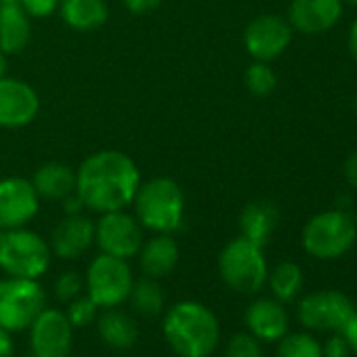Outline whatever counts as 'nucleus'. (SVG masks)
Returning a JSON list of instances; mask_svg holds the SVG:
<instances>
[{"label": "nucleus", "mask_w": 357, "mask_h": 357, "mask_svg": "<svg viewBox=\"0 0 357 357\" xmlns=\"http://www.w3.org/2000/svg\"><path fill=\"white\" fill-rule=\"evenodd\" d=\"M40 99L36 91L17 78H0V126L24 128L36 120Z\"/></svg>", "instance_id": "nucleus-14"}, {"label": "nucleus", "mask_w": 357, "mask_h": 357, "mask_svg": "<svg viewBox=\"0 0 357 357\" xmlns=\"http://www.w3.org/2000/svg\"><path fill=\"white\" fill-rule=\"evenodd\" d=\"M244 82H246V89L257 95V97H267L275 91L278 86V76L275 72L269 68L267 61H255L248 70H246V76H244Z\"/></svg>", "instance_id": "nucleus-27"}, {"label": "nucleus", "mask_w": 357, "mask_h": 357, "mask_svg": "<svg viewBox=\"0 0 357 357\" xmlns=\"http://www.w3.org/2000/svg\"><path fill=\"white\" fill-rule=\"evenodd\" d=\"M59 13L63 24L76 32L99 30L109 17L105 0H59Z\"/></svg>", "instance_id": "nucleus-23"}, {"label": "nucleus", "mask_w": 357, "mask_h": 357, "mask_svg": "<svg viewBox=\"0 0 357 357\" xmlns=\"http://www.w3.org/2000/svg\"><path fill=\"white\" fill-rule=\"evenodd\" d=\"M267 284L271 288V294L280 303H290L298 296L303 288V271L296 263L284 261L267 273Z\"/></svg>", "instance_id": "nucleus-24"}, {"label": "nucleus", "mask_w": 357, "mask_h": 357, "mask_svg": "<svg viewBox=\"0 0 357 357\" xmlns=\"http://www.w3.org/2000/svg\"><path fill=\"white\" fill-rule=\"evenodd\" d=\"M340 334H342V338L347 340L351 353L357 355V311H353V315H351V317L347 319V324L340 328Z\"/></svg>", "instance_id": "nucleus-33"}, {"label": "nucleus", "mask_w": 357, "mask_h": 357, "mask_svg": "<svg viewBox=\"0 0 357 357\" xmlns=\"http://www.w3.org/2000/svg\"><path fill=\"white\" fill-rule=\"evenodd\" d=\"M70 324L74 328H84L89 324H93L99 315V307L97 303L89 296V294H80L76 298H72L68 303V311H66Z\"/></svg>", "instance_id": "nucleus-28"}, {"label": "nucleus", "mask_w": 357, "mask_h": 357, "mask_svg": "<svg viewBox=\"0 0 357 357\" xmlns=\"http://www.w3.org/2000/svg\"><path fill=\"white\" fill-rule=\"evenodd\" d=\"M135 284V275L130 265L124 259L112 255H99L86 269L84 288L86 294L97 303L99 309L118 307L128 301L130 288Z\"/></svg>", "instance_id": "nucleus-8"}, {"label": "nucleus", "mask_w": 357, "mask_h": 357, "mask_svg": "<svg viewBox=\"0 0 357 357\" xmlns=\"http://www.w3.org/2000/svg\"><path fill=\"white\" fill-rule=\"evenodd\" d=\"M219 273L227 288L238 294H257L267 284V261L263 248L246 238H234L219 255Z\"/></svg>", "instance_id": "nucleus-5"}, {"label": "nucleus", "mask_w": 357, "mask_h": 357, "mask_svg": "<svg viewBox=\"0 0 357 357\" xmlns=\"http://www.w3.org/2000/svg\"><path fill=\"white\" fill-rule=\"evenodd\" d=\"M344 178L349 181L351 188L357 190V151H353L344 162Z\"/></svg>", "instance_id": "nucleus-36"}, {"label": "nucleus", "mask_w": 357, "mask_h": 357, "mask_svg": "<svg viewBox=\"0 0 357 357\" xmlns=\"http://www.w3.org/2000/svg\"><path fill=\"white\" fill-rule=\"evenodd\" d=\"M20 5L30 17L43 20L53 15L59 9V0H20Z\"/></svg>", "instance_id": "nucleus-31"}, {"label": "nucleus", "mask_w": 357, "mask_h": 357, "mask_svg": "<svg viewBox=\"0 0 357 357\" xmlns=\"http://www.w3.org/2000/svg\"><path fill=\"white\" fill-rule=\"evenodd\" d=\"M321 353H324V357H349L351 349H349L347 340L342 338V334L338 332L321 344Z\"/></svg>", "instance_id": "nucleus-32"}, {"label": "nucleus", "mask_w": 357, "mask_h": 357, "mask_svg": "<svg viewBox=\"0 0 357 357\" xmlns=\"http://www.w3.org/2000/svg\"><path fill=\"white\" fill-rule=\"evenodd\" d=\"M162 334L178 357H211L219 347L221 326L206 305L181 301L166 311Z\"/></svg>", "instance_id": "nucleus-2"}, {"label": "nucleus", "mask_w": 357, "mask_h": 357, "mask_svg": "<svg viewBox=\"0 0 357 357\" xmlns=\"http://www.w3.org/2000/svg\"><path fill=\"white\" fill-rule=\"evenodd\" d=\"M353 311L355 307L347 294L338 290H317L298 303V321L307 330L340 332Z\"/></svg>", "instance_id": "nucleus-10"}, {"label": "nucleus", "mask_w": 357, "mask_h": 357, "mask_svg": "<svg viewBox=\"0 0 357 357\" xmlns=\"http://www.w3.org/2000/svg\"><path fill=\"white\" fill-rule=\"evenodd\" d=\"M97 334L107 347L116 351H128L139 338L135 319L116 307H109L101 315H97Z\"/></svg>", "instance_id": "nucleus-21"}, {"label": "nucleus", "mask_w": 357, "mask_h": 357, "mask_svg": "<svg viewBox=\"0 0 357 357\" xmlns=\"http://www.w3.org/2000/svg\"><path fill=\"white\" fill-rule=\"evenodd\" d=\"M128 301H130V307L143 315V317H155L164 311V290L160 288L158 280L153 278H141V280H135L132 288H130V294H128Z\"/></svg>", "instance_id": "nucleus-25"}, {"label": "nucleus", "mask_w": 357, "mask_h": 357, "mask_svg": "<svg viewBox=\"0 0 357 357\" xmlns=\"http://www.w3.org/2000/svg\"><path fill=\"white\" fill-rule=\"evenodd\" d=\"M13 355H15V347L11 340V332L0 328V357H13Z\"/></svg>", "instance_id": "nucleus-37"}, {"label": "nucleus", "mask_w": 357, "mask_h": 357, "mask_svg": "<svg viewBox=\"0 0 357 357\" xmlns=\"http://www.w3.org/2000/svg\"><path fill=\"white\" fill-rule=\"evenodd\" d=\"M51 246L26 227L0 234V269L11 278L38 280L51 265Z\"/></svg>", "instance_id": "nucleus-4"}, {"label": "nucleus", "mask_w": 357, "mask_h": 357, "mask_svg": "<svg viewBox=\"0 0 357 357\" xmlns=\"http://www.w3.org/2000/svg\"><path fill=\"white\" fill-rule=\"evenodd\" d=\"M47 296L36 280L11 278L0 280V328L24 332L45 309Z\"/></svg>", "instance_id": "nucleus-7"}, {"label": "nucleus", "mask_w": 357, "mask_h": 357, "mask_svg": "<svg viewBox=\"0 0 357 357\" xmlns=\"http://www.w3.org/2000/svg\"><path fill=\"white\" fill-rule=\"evenodd\" d=\"M292 40V26L278 15L255 17L244 32V47L257 61L278 59Z\"/></svg>", "instance_id": "nucleus-13"}, {"label": "nucleus", "mask_w": 357, "mask_h": 357, "mask_svg": "<svg viewBox=\"0 0 357 357\" xmlns=\"http://www.w3.org/2000/svg\"><path fill=\"white\" fill-rule=\"evenodd\" d=\"M9 3H20V0H0V5H9Z\"/></svg>", "instance_id": "nucleus-40"}, {"label": "nucleus", "mask_w": 357, "mask_h": 357, "mask_svg": "<svg viewBox=\"0 0 357 357\" xmlns=\"http://www.w3.org/2000/svg\"><path fill=\"white\" fill-rule=\"evenodd\" d=\"M342 15V0H292L288 24L309 36L324 34L338 24Z\"/></svg>", "instance_id": "nucleus-15"}, {"label": "nucleus", "mask_w": 357, "mask_h": 357, "mask_svg": "<svg viewBox=\"0 0 357 357\" xmlns=\"http://www.w3.org/2000/svg\"><path fill=\"white\" fill-rule=\"evenodd\" d=\"M278 208L271 202H250L240 213L242 238L250 240L257 246H267L275 227H278Z\"/></svg>", "instance_id": "nucleus-20"}, {"label": "nucleus", "mask_w": 357, "mask_h": 357, "mask_svg": "<svg viewBox=\"0 0 357 357\" xmlns=\"http://www.w3.org/2000/svg\"><path fill=\"white\" fill-rule=\"evenodd\" d=\"M32 357H36V355H32Z\"/></svg>", "instance_id": "nucleus-44"}, {"label": "nucleus", "mask_w": 357, "mask_h": 357, "mask_svg": "<svg viewBox=\"0 0 357 357\" xmlns=\"http://www.w3.org/2000/svg\"><path fill=\"white\" fill-rule=\"evenodd\" d=\"M355 114H357V95H355Z\"/></svg>", "instance_id": "nucleus-43"}, {"label": "nucleus", "mask_w": 357, "mask_h": 357, "mask_svg": "<svg viewBox=\"0 0 357 357\" xmlns=\"http://www.w3.org/2000/svg\"><path fill=\"white\" fill-rule=\"evenodd\" d=\"M248 332L263 342H275L288 332V313L275 298H257L244 315Z\"/></svg>", "instance_id": "nucleus-17"}, {"label": "nucleus", "mask_w": 357, "mask_h": 357, "mask_svg": "<svg viewBox=\"0 0 357 357\" xmlns=\"http://www.w3.org/2000/svg\"><path fill=\"white\" fill-rule=\"evenodd\" d=\"M40 198L32 181L22 176L0 178V231L26 227L38 213Z\"/></svg>", "instance_id": "nucleus-12"}, {"label": "nucleus", "mask_w": 357, "mask_h": 357, "mask_svg": "<svg viewBox=\"0 0 357 357\" xmlns=\"http://www.w3.org/2000/svg\"><path fill=\"white\" fill-rule=\"evenodd\" d=\"M28 330L32 353L36 357H68L74 340V326L66 311L45 307Z\"/></svg>", "instance_id": "nucleus-11"}, {"label": "nucleus", "mask_w": 357, "mask_h": 357, "mask_svg": "<svg viewBox=\"0 0 357 357\" xmlns=\"http://www.w3.org/2000/svg\"><path fill=\"white\" fill-rule=\"evenodd\" d=\"M349 49H351L353 57L357 59V20L351 24V30H349Z\"/></svg>", "instance_id": "nucleus-38"}, {"label": "nucleus", "mask_w": 357, "mask_h": 357, "mask_svg": "<svg viewBox=\"0 0 357 357\" xmlns=\"http://www.w3.org/2000/svg\"><path fill=\"white\" fill-rule=\"evenodd\" d=\"M132 206L141 227L153 234H172L183 225L185 194L174 178L155 176L139 185Z\"/></svg>", "instance_id": "nucleus-3"}, {"label": "nucleus", "mask_w": 357, "mask_h": 357, "mask_svg": "<svg viewBox=\"0 0 357 357\" xmlns=\"http://www.w3.org/2000/svg\"><path fill=\"white\" fill-rule=\"evenodd\" d=\"M32 185L38 198L61 202L76 190V172L63 162H47L34 172Z\"/></svg>", "instance_id": "nucleus-22"}, {"label": "nucleus", "mask_w": 357, "mask_h": 357, "mask_svg": "<svg viewBox=\"0 0 357 357\" xmlns=\"http://www.w3.org/2000/svg\"><path fill=\"white\" fill-rule=\"evenodd\" d=\"M32 17L20 3L0 5V51L5 55L22 53L32 36Z\"/></svg>", "instance_id": "nucleus-19"}, {"label": "nucleus", "mask_w": 357, "mask_h": 357, "mask_svg": "<svg viewBox=\"0 0 357 357\" xmlns=\"http://www.w3.org/2000/svg\"><path fill=\"white\" fill-rule=\"evenodd\" d=\"M353 223H355V227H357V213H355V217H353Z\"/></svg>", "instance_id": "nucleus-42"}, {"label": "nucleus", "mask_w": 357, "mask_h": 357, "mask_svg": "<svg viewBox=\"0 0 357 357\" xmlns=\"http://www.w3.org/2000/svg\"><path fill=\"white\" fill-rule=\"evenodd\" d=\"M278 342V357H324L321 344L309 332H286Z\"/></svg>", "instance_id": "nucleus-26"}, {"label": "nucleus", "mask_w": 357, "mask_h": 357, "mask_svg": "<svg viewBox=\"0 0 357 357\" xmlns=\"http://www.w3.org/2000/svg\"><path fill=\"white\" fill-rule=\"evenodd\" d=\"M95 244L103 255L128 261L139 255L143 246V231L139 221L124 211L103 213L95 223Z\"/></svg>", "instance_id": "nucleus-9"}, {"label": "nucleus", "mask_w": 357, "mask_h": 357, "mask_svg": "<svg viewBox=\"0 0 357 357\" xmlns=\"http://www.w3.org/2000/svg\"><path fill=\"white\" fill-rule=\"evenodd\" d=\"M124 7L135 13V15H143V13H149L153 9H158L162 5V0H122Z\"/></svg>", "instance_id": "nucleus-34"}, {"label": "nucleus", "mask_w": 357, "mask_h": 357, "mask_svg": "<svg viewBox=\"0 0 357 357\" xmlns=\"http://www.w3.org/2000/svg\"><path fill=\"white\" fill-rule=\"evenodd\" d=\"M178 263V244L170 234H155L139 250V265L147 278L162 280L174 271Z\"/></svg>", "instance_id": "nucleus-18"}, {"label": "nucleus", "mask_w": 357, "mask_h": 357, "mask_svg": "<svg viewBox=\"0 0 357 357\" xmlns=\"http://www.w3.org/2000/svg\"><path fill=\"white\" fill-rule=\"evenodd\" d=\"M139 185L141 174L135 160L118 149L95 151L76 170V192L84 208L101 215L130 206Z\"/></svg>", "instance_id": "nucleus-1"}, {"label": "nucleus", "mask_w": 357, "mask_h": 357, "mask_svg": "<svg viewBox=\"0 0 357 357\" xmlns=\"http://www.w3.org/2000/svg\"><path fill=\"white\" fill-rule=\"evenodd\" d=\"M7 74V55L0 51V78Z\"/></svg>", "instance_id": "nucleus-39"}, {"label": "nucleus", "mask_w": 357, "mask_h": 357, "mask_svg": "<svg viewBox=\"0 0 357 357\" xmlns=\"http://www.w3.org/2000/svg\"><path fill=\"white\" fill-rule=\"evenodd\" d=\"M84 290V278L78 271H66L55 282V294L61 303H70Z\"/></svg>", "instance_id": "nucleus-30"}, {"label": "nucleus", "mask_w": 357, "mask_h": 357, "mask_svg": "<svg viewBox=\"0 0 357 357\" xmlns=\"http://www.w3.org/2000/svg\"><path fill=\"white\" fill-rule=\"evenodd\" d=\"M349 5H353V7H357V0H347Z\"/></svg>", "instance_id": "nucleus-41"}, {"label": "nucleus", "mask_w": 357, "mask_h": 357, "mask_svg": "<svg viewBox=\"0 0 357 357\" xmlns=\"http://www.w3.org/2000/svg\"><path fill=\"white\" fill-rule=\"evenodd\" d=\"M61 208H63L66 215H78V213L84 211V202H82V198L78 196V192L74 190L72 194H68V196L61 200Z\"/></svg>", "instance_id": "nucleus-35"}, {"label": "nucleus", "mask_w": 357, "mask_h": 357, "mask_svg": "<svg viewBox=\"0 0 357 357\" xmlns=\"http://www.w3.org/2000/svg\"><path fill=\"white\" fill-rule=\"evenodd\" d=\"M225 357H265L261 349V340H257L250 332H240L231 336L225 349Z\"/></svg>", "instance_id": "nucleus-29"}, {"label": "nucleus", "mask_w": 357, "mask_h": 357, "mask_svg": "<svg viewBox=\"0 0 357 357\" xmlns=\"http://www.w3.org/2000/svg\"><path fill=\"white\" fill-rule=\"evenodd\" d=\"M357 240L353 217L342 211H326L311 217L303 229V248L307 255L328 261L347 255Z\"/></svg>", "instance_id": "nucleus-6"}, {"label": "nucleus", "mask_w": 357, "mask_h": 357, "mask_svg": "<svg viewBox=\"0 0 357 357\" xmlns=\"http://www.w3.org/2000/svg\"><path fill=\"white\" fill-rule=\"evenodd\" d=\"M95 242V223L86 215H66L51 231V252L59 259H78Z\"/></svg>", "instance_id": "nucleus-16"}]
</instances>
